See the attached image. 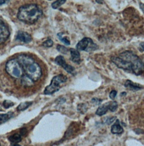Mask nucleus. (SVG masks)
<instances>
[{"label": "nucleus", "mask_w": 144, "mask_h": 146, "mask_svg": "<svg viewBox=\"0 0 144 146\" xmlns=\"http://www.w3.org/2000/svg\"><path fill=\"white\" fill-rule=\"evenodd\" d=\"M111 60L118 68L136 76L144 73L143 62L131 51H125L120 54L118 56H113Z\"/></svg>", "instance_id": "f257e3e1"}, {"label": "nucleus", "mask_w": 144, "mask_h": 146, "mask_svg": "<svg viewBox=\"0 0 144 146\" xmlns=\"http://www.w3.org/2000/svg\"><path fill=\"white\" fill-rule=\"evenodd\" d=\"M22 67L24 72L34 82L38 81L41 77L42 72L40 66L30 56L20 54L17 58Z\"/></svg>", "instance_id": "f03ea898"}, {"label": "nucleus", "mask_w": 144, "mask_h": 146, "mask_svg": "<svg viewBox=\"0 0 144 146\" xmlns=\"http://www.w3.org/2000/svg\"><path fill=\"white\" fill-rule=\"evenodd\" d=\"M42 14V10L39 6L35 3H30L22 6L19 9L17 17L19 21L32 25L36 23Z\"/></svg>", "instance_id": "7ed1b4c3"}, {"label": "nucleus", "mask_w": 144, "mask_h": 146, "mask_svg": "<svg viewBox=\"0 0 144 146\" xmlns=\"http://www.w3.org/2000/svg\"><path fill=\"white\" fill-rule=\"evenodd\" d=\"M5 70L7 74L14 78H21L24 74L23 67L17 59L9 60L6 64Z\"/></svg>", "instance_id": "20e7f679"}, {"label": "nucleus", "mask_w": 144, "mask_h": 146, "mask_svg": "<svg viewBox=\"0 0 144 146\" xmlns=\"http://www.w3.org/2000/svg\"><path fill=\"white\" fill-rule=\"evenodd\" d=\"M67 80L68 77L63 74L54 76L51 80V84L45 88L44 94L46 95H52L58 92L60 89L61 84L66 82Z\"/></svg>", "instance_id": "39448f33"}, {"label": "nucleus", "mask_w": 144, "mask_h": 146, "mask_svg": "<svg viewBox=\"0 0 144 146\" xmlns=\"http://www.w3.org/2000/svg\"><path fill=\"white\" fill-rule=\"evenodd\" d=\"M98 46L95 44L92 39L89 37H85L78 42L76 46V49L79 51H85L86 52H91L96 50Z\"/></svg>", "instance_id": "423d86ee"}, {"label": "nucleus", "mask_w": 144, "mask_h": 146, "mask_svg": "<svg viewBox=\"0 0 144 146\" xmlns=\"http://www.w3.org/2000/svg\"><path fill=\"white\" fill-rule=\"evenodd\" d=\"M55 62L57 65L63 67L68 73L71 74L72 75H75L76 72L74 67L67 64L63 56L61 55L57 56L55 59Z\"/></svg>", "instance_id": "0eeeda50"}, {"label": "nucleus", "mask_w": 144, "mask_h": 146, "mask_svg": "<svg viewBox=\"0 0 144 146\" xmlns=\"http://www.w3.org/2000/svg\"><path fill=\"white\" fill-rule=\"evenodd\" d=\"M10 32L9 27L0 21V45L5 43L9 38Z\"/></svg>", "instance_id": "6e6552de"}, {"label": "nucleus", "mask_w": 144, "mask_h": 146, "mask_svg": "<svg viewBox=\"0 0 144 146\" xmlns=\"http://www.w3.org/2000/svg\"><path fill=\"white\" fill-rule=\"evenodd\" d=\"M15 39L17 41H21L25 44H28L32 41V37L30 34L22 31H18Z\"/></svg>", "instance_id": "1a4fd4ad"}, {"label": "nucleus", "mask_w": 144, "mask_h": 146, "mask_svg": "<svg viewBox=\"0 0 144 146\" xmlns=\"http://www.w3.org/2000/svg\"><path fill=\"white\" fill-rule=\"evenodd\" d=\"M124 86L131 91H138L143 89V86L139 84L135 83L131 80H127L124 84Z\"/></svg>", "instance_id": "9d476101"}, {"label": "nucleus", "mask_w": 144, "mask_h": 146, "mask_svg": "<svg viewBox=\"0 0 144 146\" xmlns=\"http://www.w3.org/2000/svg\"><path fill=\"white\" fill-rule=\"evenodd\" d=\"M111 132L113 134H121L124 132V130L120 125V121L117 119L115 123L111 127Z\"/></svg>", "instance_id": "9b49d317"}, {"label": "nucleus", "mask_w": 144, "mask_h": 146, "mask_svg": "<svg viewBox=\"0 0 144 146\" xmlns=\"http://www.w3.org/2000/svg\"><path fill=\"white\" fill-rule=\"evenodd\" d=\"M71 55V60L72 62L74 63H75L77 64H79L81 63V55L77 49L71 48L69 50Z\"/></svg>", "instance_id": "f8f14e48"}, {"label": "nucleus", "mask_w": 144, "mask_h": 146, "mask_svg": "<svg viewBox=\"0 0 144 146\" xmlns=\"http://www.w3.org/2000/svg\"><path fill=\"white\" fill-rule=\"evenodd\" d=\"M110 102H108L104 103V104H102L101 106H99V107L97 108V110L96 111V115L99 116H101L106 114V113L109 110Z\"/></svg>", "instance_id": "ddd939ff"}, {"label": "nucleus", "mask_w": 144, "mask_h": 146, "mask_svg": "<svg viewBox=\"0 0 144 146\" xmlns=\"http://www.w3.org/2000/svg\"><path fill=\"white\" fill-rule=\"evenodd\" d=\"M22 139V135L20 134H14L9 137V140L13 145V146H20L18 145V143Z\"/></svg>", "instance_id": "4468645a"}, {"label": "nucleus", "mask_w": 144, "mask_h": 146, "mask_svg": "<svg viewBox=\"0 0 144 146\" xmlns=\"http://www.w3.org/2000/svg\"><path fill=\"white\" fill-rule=\"evenodd\" d=\"M21 84L25 87H30L33 85L34 81L29 77L25 74L22 77Z\"/></svg>", "instance_id": "2eb2a0df"}, {"label": "nucleus", "mask_w": 144, "mask_h": 146, "mask_svg": "<svg viewBox=\"0 0 144 146\" xmlns=\"http://www.w3.org/2000/svg\"><path fill=\"white\" fill-rule=\"evenodd\" d=\"M14 116V113L12 112H7L5 114H0V125L7 121Z\"/></svg>", "instance_id": "dca6fc26"}, {"label": "nucleus", "mask_w": 144, "mask_h": 146, "mask_svg": "<svg viewBox=\"0 0 144 146\" xmlns=\"http://www.w3.org/2000/svg\"><path fill=\"white\" fill-rule=\"evenodd\" d=\"M32 103L33 102H25L23 103H21L17 107V110L19 111H23L27 109L29 106H30Z\"/></svg>", "instance_id": "f3484780"}, {"label": "nucleus", "mask_w": 144, "mask_h": 146, "mask_svg": "<svg viewBox=\"0 0 144 146\" xmlns=\"http://www.w3.org/2000/svg\"><path fill=\"white\" fill-rule=\"evenodd\" d=\"M66 1L67 0H56L52 3L51 6L54 9H57L63 5L66 2Z\"/></svg>", "instance_id": "a211bd4d"}, {"label": "nucleus", "mask_w": 144, "mask_h": 146, "mask_svg": "<svg viewBox=\"0 0 144 146\" xmlns=\"http://www.w3.org/2000/svg\"><path fill=\"white\" fill-rule=\"evenodd\" d=\"M78 111L80 112L81 114H84L87 112V106L85 103H81L78 104L77 107Z\"/></svg>", "instance_id": "6ab92c4d"}, {"label": "nucleus", "mask_w": 144, "mask_h": 146, "mask_svg": "<svg viewBox=\"0 0 144 146\" xmlns=\"http://www.w3.org/2000/svg\"><path fill=\"white\" fill-rule=\"evenodd\" d=\"M57 37L65 45H71V42L69 41V40L67 37H63V33H59L57 35Z\"/></svg>", "instance_id": "aec40b11"}, {"label": "nucleus", "mask_w": 144, "mask_h": 146, "mask_svg": "<svg viewBox=\"0 0 144 146\" xmlns=\"http://www.w3.org/2000/svg\"><path fill=\"white\" fill-rule=\"evenodd\" d=\"M118 107V103L116 101H112L110 102L109 104V110L112 112H114L117 111Z\"/></svg>", "instance_id": "412c9836"}, {"label": "nucleus", "mask_w": 144, "mask_h": 146, "mask_svg": "<svg viewBox=\"0 0 144 146\" xmlns=\"http://www.w3.org/2000/svg\"><path fill=\"white\" fill-rule=\"evenodd\" d=\"M56 49L58 51H59L60 52L64 54H67L69 51L68 48H65V46H64L63 45H58L56 47Z\"/></svg>", "instance_id": "4be33fe9"}, {"label": "nucleus", "mask_w": 144, "mask_h": 146, "mask_svg": "<svg viewBox=\"0 0 144 146\" xmlns=\"http://www.w3.org/2000/svg\"><path fill=\"white\" fill-rule=\"evenodd\" d=\"M53 44L54 42L52 41V40L51 39H48L43 42L42 45L45 48H51L53 46Z\"/></svg>", "instance_id": "5701e85b"}, {"label": "nucleus", "mask_w": 144, "mask_h": 146, "mask_svg": "<svg viewBox=\"0 0 144 146\" xmlns=\"http://www.w3.org/2000/svg\"><path fill=\"white\" fill-rule=\"evenodd\" d=\"M14 105V103L11 101L6 100L3 102V106L5 108H9Z\"/></svg>", "instance_id": "b1692460"}, {"label": "nucleus", "mask_w": 144, "mask_h": 146, "mask_svg": "<svg viewBox=\"0 0 144 146\" xmlns=\"http://www.w3.org/2000/svg\"><path fill=\"white\" fill-rule=\"evenodd\" d=\"M117 120V117L115 116L111 117H108L105 121V123L108 125H111L113 122H114L115 121Z\"/></svg>", "instance_id": "393cba45"}, {"label": "nucleus", "mask_w": 144, "mask_h": 146, "mask_svg": "<svg viewBox=\"0 0 144 146\" xmlns=\"http://www.w3.org/2000/svg\"><path fill=\"white\" fill-rule=\"evenodd\" d=\"M102 101V100H101L100 99H98V98H94L91 100L92 103L94 104L95 105H97V106L101 104Z\"/></svg>", "instance_id": "a878e982"}, {"label": "nucleus", "mask_w": 144, "mask_h": 146, "mask_svg": "<svg viewBox=\"0 0 144 146\" xmlns=\"http://www.w3.org/2000/svg\"><path fill=\"white\" fill-rule=\"evenodd\" d=\"M117 92L116 90H113L110 92L109 94V97L112 100H114L117 97Z\"/></svg>", "instance_id": "bb28decb"}, {"label": "nucleus", "mask_w": 144, "mask_h": 146, "mask_svg": "<svg viewBox=\"0 0 144 146\" xmlns=\"http://www.w3.org/2000/svg\"><path fill=\"white\" fill-rule=\"evenodd\" d=\"M26 133H27V131H26V130L25 128H23V129H21V130H20V133H21V134H20V135H24L25 134H26Z\"/></svg>", "instance_id": "cd10ccee"}, {"label": "nucleus", "mask_w": 144, "mask_h": 146, "mask_svg": "<svg viewBox=\"0 0 144 146\" xmlns=\"http://www.w3.org/2000/svg\"><path fill=\"white\" fill-rule=\"evenodd\" d=\"M140 49H141L143 51H144V42H142L140 44Z\"/></svg>", "instance_id": "c85d7f7f"}, {"label": "nucleus", "mask_w": 144, "mask_h": 146, "mask_svg": "<svg viewBox=\"0 0 144 146\" xmlns=\"http://www.w3.org/2000/svg\"><path fill=\"white\" fill-rule=\"evenodd\" d=\"M135 130H137V131H135V132H136L137 134L142 133V131H143V130H142L141 129H136Z\"/></svg>", "instance_id": "c756f323"}, {"label": "nucleus", "mask_w": 144, "mask_h": 146, "mask_svg": "<svg viewBox=\"0 0 144 146\" xmlns=\"http://www.w3.org/2000/svg\"><path fill=\"white\" fill-rule=\"evenodd\" d=\"M7 0H0V6H2V5L6 3Z\"/></svg>", "instance_id": "7c9ffc66"}, {"label": "nucleus", "mask_w": 144, "mask_h": 146, "mask_svg": "<svg viewBox=\"0 0 144 146\" xmlns=\"http://www.w3.org/2000/svg\"><path fill=\"white\" fill-rule=\"evenodd\" d=\"M140 7L141 9L143 10V11L144 13V3H140Z\"/></svg>", "instance_id": "2f4dec72"}, {"label": "nucleus", "mask_w": 144, "mask_h": 146, "mask_svg": "<svg viewBox=\"0 0 144 146\" xmlns=\"http://www.w3.org/2000/svg\"><path fill=\"white\" fill-rule=\"evenodd\" d=\"M126 92H122L121 94H120V96H126Z\"/></svg>", "instance_id": "473e14b6"}]
</instances>
